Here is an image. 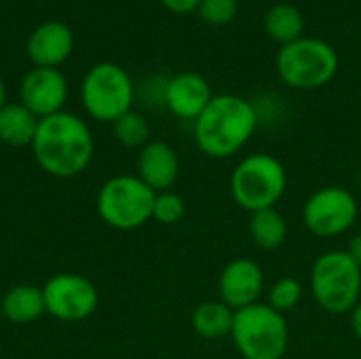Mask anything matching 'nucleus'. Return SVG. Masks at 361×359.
<instances>
[{"label": "nucleus", "instance_id": "dca6fc26", "mask_svg": "<svg viewBox=\"0 0 361 359\" xmlns=\"http://www.w3.org/2000/svg\"><path fill=\"white\" fill-rule=\"evenodd\" d=\"M0 309L11 324H32L42 313H47L42 288L27 286V284L15 286L4 294Z\"/></svg>", "mask_w": 361, "mask_h": 359}, {"label": "nucleus", "instance_id": "4be33fe9", "mask_svg": "<svg viewBox=\"0 0 361 359\" xmlns=\"http://www.w3.org/2000/svg\"><path fill=\"white\" fill-rule=\"evenodd\" d=\"M302 294H305V288H302V284L298 279L281 277V279H277L275 284L269 286V290H267V305L271 309H275L277 313L288 315V313H292L300 305Z\"/></svg>", "mask_w": 361, "mask_h": 359}, {"label": "nucleus", "instance_id": "39448f33", "mask_svg": "<svg viewBox=\"0 0 361 359\" xmlns=\"http://www.w3.org/2000/svg\"><path fill=\"white\" fill-rule=\"evenodd\" d=\"M231 341L243 359H283L290 347V326L286 315L267 303H256L235 311Z\"/></svg>", "mask_w": 361, "mask_h": 359}, {"label": "nucleus", "instance_id": "9b49d317", "mask_svg": "<svg viewBox=\"0 0 361 359\" xmlns=\"http://www.w3.org/2000/svg\"><path fill=\"white\" fill-rule=\"evenodd\" d=\"M264 294V271L252 258L231 260L218 277V300L233 311H241L256 303H262Z\"/></svg>", "mask_w": 361, "mask_h": 359}, {"label": "nucleus", "instance_id": "20e7f679", "mask_svg": "<svg viewBox=\"0 0 361 359\" xmlns=\"http://www.w3.org/2000/svg\"><path fill=\"white\" fill-rule=\"evenodd\" d=\"M309 286L322 311L347 315L361 300V269L347 250H328L311 264Z\"/></svg>", "mask_w": 361, "mask_h": 359}, {"label": "nucleus", "instance_id": "b1692460", "mask_svg": "<svg viewBox=\"0 0 361 359\" xmlns=\"http://www.w3.org/2000/svg\"><path fill=\"white\" fill-rule=\"evenodd\" d=\"M199 17L212 25H226L239 13V0H201Z\"/></svg>", "mask_w": 361, "mask_h": 359}, {"label": "nucleus", "instance_id": "1a4fd4ad", "mask_svg": "<svg viewBox=\"0 0 361 359\" xmlns=\"http://www.w3.org/2000/svg\"><path fill=\"white\" fill-rule=\"evenodd\" d=\"M302 224L319 239H334L349 233L361 218L357 197L343 186H322L302 203Z\"/></svg>", "mask_w": 361, "mask_h": 359}, {"label": "nucleus", "instance_id": "f8f14e48", "mask_svg": "<svg viewBox=\"0 0 361 359\" xmlns=\"http://www.w3.org/2000/svg\"><path fill=\"white\" fill-rule=\"evenodd\" d=\"M21 104L40 121L63 110L68 80L57 68H34L21 80Z\"/></svg>", "mask_w": 361, "mask_h": 359}, {"label": "nucleus", "instance_id": "393cba45", "mask_svg": "<svg viewBox=\"0 0 361 359\" xmlns=\"http://www.w3.org/2000/svg\"><path fill=\"white\" fill-rule=\"evenodd\" d=\"M161 4L176 15H188L199 8L201 0H161Z\"/></svg>", "mask_w": 361, "mask_h": 359}, {"label": "nucleus", "instance_id": "2eb2a0df", "mask_svg": "<svg viewBox=\"0 0 361 359\" xmlns=\"http://www.w3.org/2000/svg\"><path fill=\"white\" fill-rule=\"evenodd\" d=\"M180 176V159L167 142H148L137 154V178L154 193L171 190Z\"/></svg>", "mask_w": 361, "mask_h": 359}, {"label": "nucleus", "instance_id": "a211bd4d", "mask_svg": "<svg viewBox=\"0 0 361 359\" xmlns=\"http://www.w3.org/2000/svg\"><path fill=\"white\" fill-rule=\"evenodd\" d=\"M235 322V311L226 307L222 300H205L195 307L190 315L192 330L205 341H220L231 336Z\"/></svg>", "mask_w": 361, "mask_h": 359}, {"label": "nucleus", "instance_id": "f03ea898", "mask_svg": "<svg viewBox=\"0 0 361 359\" xmlns=\"http://www.w3.org/2000/svg\"><path fill=\"white\" fill-rule=\"evenodd\" d=\"M32 152L40 169L49 176L74 178L93 159V135L80 116L61 110L38 121Z\"/></svg>", "mask_w": 361, "mask_h": 359}, {"label": "nucleus", "instance_id": "6ab92c4d", "mask_svg": "<svg viewBox=\"0 0 361 359\" xmlns=\"http://www.w3.org/2000/svg\"><path fill=\"white\" fill-rule=\"evenodd\" d=\"M38 118L23 104H4L0 108V142L8 146H32Z\"/></svg>", "mask_w": 361, "mask_h": 359}, {"label": "nucleus", "instance_id": "5701e85b", "mask_svg": "<svg viewBox=\"0 0 361 359\" xmlns=\"http://www.w3.org/2000/svg\"><path fill=\"white\" fill-rule=\"evenodd\" d=\"M186 214V203L184 199L173 193V190H163L157 193L154 197V207H152V220H157L159 224H178Z\"/></svg>", "mask_w": 361, "mask_h": 359}, {"label": "nucleus", "instance_id": "f257e3e1", "mask_svg": "<svg viewBox=\"0 0 361 359\" xmlns=\"http://www.w3.org/2000/svg\"><path fill=\"white\" fill-rule=\"evenodd\" d=\"M260 125L258 108L237 93L214 95L192 123L199 150L209 159H228L241 152Z\"/></svg>", "mask_w": 361, "mask_h": 359}, {"label": "nucleus", "instance_id": "bb28decb", "mask_svg": "<svg viewBox=\"0 0 361 359\" xmlns=\"http://www.w3.org/2000/svg\"><path fill=\"white\" fill-rule=\"evenodd\" d=\"M349 322H351V330L353 334L361 341V300L355 305V309L349 313Z\"/></svg>", "mask_w": 361, "mask_h": 359}, {"label": "nucleus", "instance_id": "aec40b11", "mask_svg": "<svg viewBox=\"0 0 361 359\" xmlns=\"http://www.w3.org/2000/svg\"><path fill=\"white\" fill-rule=\"evenodd\" d=\"M264 30L275 42H279L283 47V44H290V42L302 38L305 17L298 6H294L290 2H279L267 11Z\"/></svg>", "mask_w": 361, "mask_h": 359}, {"label": "nucleus", "instance_id": "a878e982", "mask_svg": "<svg viewBox=\"0 0 361 359\" xmlns=\"http://www.w3.org/2000/svg\"><path fill=\"white\" fill-rule=\"evenodd\" d=\"M347 254L353 258V262L361 269V231L351 237V241H349V245H347Z\"/></svg>", "mask_w": 361, "mask_h": 359}, {"label": "nucleus", "instance_id": "0eeeda50", "mask_svg": "<svg viewBox=\"0 0 361 359\" xmlns=\"http://www.w3.org/2000/svg\"><path fill=\"white\" fill-rule=\"evenodd\" d=\"M154 197L137 176H114L97 193V214L116 231H135L152 220Z\"/></svg>", "mask_w": 361, "mask_h": 359}, {"label": "nucleus", "instance_id": "7ed1b4c3", "mask_svg": "<svg viewBox=\"0 0 361 359\" xmlns=\"http://www.w3.org/2000/svg\"><path fill=\"white\" fill-rule=\"evenodd\" d=\"M228 188L243 212L277 207L288 190V171L275 154L252 152L233 167Z\"/></svg>", "mask_w": 361, "mask_h": 359}, {"label": "nucleus", "instance_id": "4468645a", "mask_svg": "<svg viewBox=\"0 0 361 359\" xmlns=\"http://www.w3.org/2000/svg\"><path fill=\"white\" fill-rule=\"evenodd\" d=\"M72 49V30L61 21H44L27 38V55L36 68H59Z\"/></svg>", "mask_w": 361, "mask_h": 359}, {"label": "nucleus", "instance_id": "412c9836", "mask_svg": "<svg viewBox=\"0 0 361 359\" xmlns=\"http://www.w3.org/2000/svg\"><path fill=\"white\" fill-rule=\"evenodd\" d=\"M114 138L127 148H144L150 142V125L144 114L129 110L112 123Z\"/></svg>", "mask_w": 361, "mask_h": 359}, {"label": "nucleus", "instance_id": "6e6552de", "mask_svg": "<svg viewBox=\"0 0 361 359\" xmlns=\"http://www.w3.org/2000/svg\"><path fill=\"white\" fill-rule=\"evenodd\" d=\"M80 99L91 118L114 123L118 116L133 110V80L125 68L112 61L95 63L82 80Z\"/></svg>", "mask_w": 361, "mask_h": 359}, {"label": "nucleus", "instance_id": "cd10ccee", "mask_svg": "<svg viewBox=\"0 0 361 359\" xmlns=\"http://www.w3.org/2000/svg\"><path fill=\"white\" fill-rule=\"evenodd\" d=\"M6 104V89H4V83H2V78H0V108Z\"/></svg>", "mask_w": 361, "mask_h": 359}, {"label": "nucleus", "instance_id": "423d86ee", "mask_svg": "<svg viewBox=\"0 0 361 359\" xmlns=\"http://www.w3.org/2000/svg\"><path fill=\"white\" fill-rule=\"evenodd\" d=\"M275 68L279 78L296 91L326 87L338 72V53L322 38H298L283 44L277 53Z\"/></svg>", "mask_w": 361, "mask_h": 359}, {"label": "nucleus", "instance_id": "9d476101", "mask_svg": "<svg viewBox=\"0 0 361 359\" xmlns=\"http://www.w3.org/2000/svg\"><path fill=\"white\" fill-rule=\"evenodd\" d=\"M44 309L59 322H82L91 317L99 305L97 288L82 275L59 273L44 286Z\"/></svg>", "mask_w": 361, "mask_h": 359}, {"label": "nucleus", "instance_id": "f3484780", "mask_svg": "<svg viewBox=\"0 0 361 359\" xmlns=\"http://www.w3.org/2000/svg\"><path fill=\"white\" fill-rule=\"evenodd\" d=\"M250 239L258 250L264 252H273L279 250L290 233L288 220L286 216L277 209V207H269V209H260L250 214Z\"/></svg>", "mask_w": 361, "mask_h": 359}, {"label": "nucleus", "instance_id": "ddd939ff", "mask_svg": "<svg viewBox=\"0 0 361 359\" xmlns=\"http://www.w3.org/2000/svg\"><path fill=\"white\" fill-rule=\"evenodd\" d=\"M214 93L209 83L197 72H180L165 83L163 102L167 110L182 121H197Z\"/></svg>", "mask_w": 361, "mask_h": 359}]
</instances>
